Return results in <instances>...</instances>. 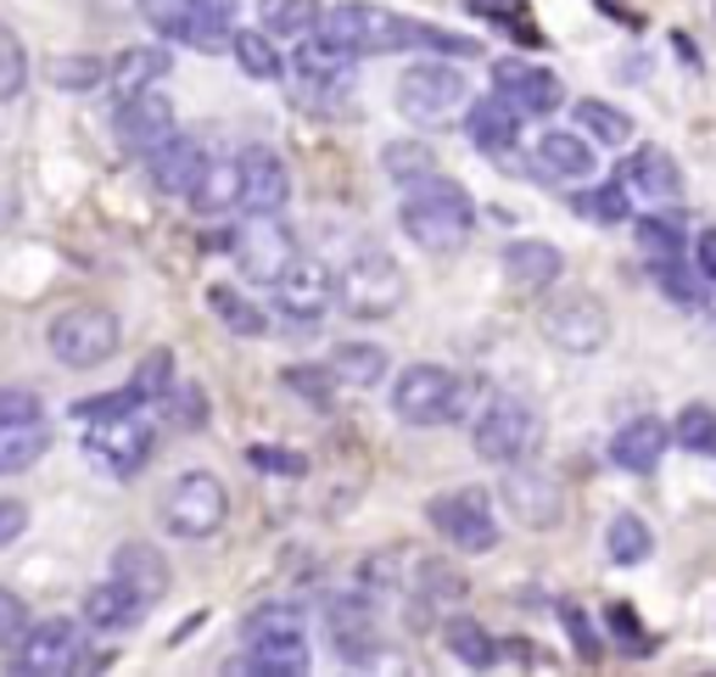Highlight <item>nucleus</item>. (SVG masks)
I'll use <instances>...</instances> for the list:
<instances>
[{
  "label": "nucleus",
  "instance_id": "obj_1",
  "mask_svg": "<svg viewBox=\"0 0 716 677\" xmlns=\"http://www.w3.org/2000/svg\"><path fill=\"white\" fill-rule=\"evenodd\" d=\"M403 235L420 252H460L476 230V202L460 180L448 174H425L414 186H403V208H398Z\"/></svg>",
  "mask_w": 716,
  "mask_h": 677
},
{
  "label": "nucleus",
  "instance_id": "obj_2",
  "mask_svg": "<svg viewBox=\"0 0 716 677\" xmlns=\"http://www.w3.org/2000/svg\"><path fill=\"white\" fill-rule=\"evenodd\" d=\"M241 644H246V655L235 660V671H263V677L308 671V627H303L297 605H257L241 622Z\"/></svg>",
  "mask_w": 716,
  "mask_h": 677
},
{
  "label": "nucleus",
  "instance_id": "obj_3",
  "mask_svg": "<svg viewBox=\"0 0 716 677\" xmlns=\"http://www.w3.org/2000/svg\"><path fill=\"white\" fill-rule=\"evenodd\" d=\"M392 414L403 420V426H454V420H465L471 409V381L460 370L448 364H409L398 381H392Z\"/></svg>",
  "mask_w": 716,
  "mask_h": 677
},
{
  "label": "nucleus",
  "instance_id": "obj_4",
  "mask_svg": "<svg viewBox=\"0 0 716 677\" xmlns=\"http://www.w3.org/2000/svg\"><path fill=\"white\" fill-rule=\"evenodd\" d=\"M157 521H162V532L186 538V543H208L230 521V493H224V482L213 470H186V476H173L162 487Z\"/></svg>",
  "mask_w": 716,
  "mask_h": 677
},
{
  "label": "nucleus",
  "instance_id": "obj_5",
  "mask_svg": "<svg viewBox=\"0 0 716 677\" xmlns=\"http://www.w3.org/2000/svg\"><path fill=\"white\" fill-rule=\"evenodd\" d=\"M471 448L487 465H520L544 448V414L515 392H493L471 426Z\"/></svg>",
  "mask_w": 716,
  "mask_h": 677
},
{
  "label": "nucleus",
  "instance_id": "obj_6",
  "mask_svg": "<svg viewBox=\"0 0 716 677\" xmlns=\"http://www.w3.org/2000/svg\"><path fill=\"white\" fill-rule=\"evenodd\" d=\"M403 297H409V281H403L398 258L381 246H358L336 275V303L352 319H387L403 308Z\"/></svg>",
  "mask_w": 716,
  "mask_h": 677
},
{
  "label": "nucleus",
  "instance_id": "obj_7",
  "mask_svg": "<svg viewBox=\"0 0 716 677\" xmlns=\"http://www.w3.org/2000/svg\"><path fill=\"white\" fill-rule=\"evenodd\" d=\"M319 34H330L347 56H392L414 45V18H398L376 0H336V7H325Z\"/></svg>",
  "mask_w": 716,
  "mask_h": 677
},
{
  "label": "nucleus",
  "instance_id": "obj_8",
  "mask_svg": "<svg viewBox=\"0 0 716 677\" xmlns=\"http://www.w3.org/2000/svg\"><path fill=\"white\" fill-rule=\"evenodd\" d=\"M45 342H51V359H56V364H67V370H96V364H107V359L118 353L124 325H118L113 308L84 303V308H67V314L51 319Z\"/></svg>",
  "mask_w": 716,
  "mask_h": 677
},
{
  "label": "nucleus",
  "instance_id": "obj_9",
  "mask_svg": "<svg viewBox=\"0 0 716 677\" xmlns=\"http://www.w3.org/2000/svg\"><path fill=\"white\" fill-rule=\"evenodd\" d=\"M425 521L436 527V538L460 554H487L498 549V516H493V498L482 487H454V493H436L425 504Z\"/></svg>",
  "mask_w": 716,
  "mask_h": 677
},
{
  "label": "nucleus",
  "instance_id": "obj_10",
  "mask_svg": "<svg viewBox=\"0 0 716 677\" xmlns=\"http://www.w3.org/2000/svg\"><path fill=\"white\" fill-rule=\"evenodd\" d=\"M12 671L23 677H62V671H90V622L78 616H51L34 622V633L18 644Z\"/></svg>",
  "mask_w": 716,
  "mask_h": 677
},
{
  "label": "nucleus",
  "instance_id": "obj_11",
  "mask_svg": "<svg viewBox=\"0 0 716 677\" xmlns=\"http://www.w3.org/2000/svg\"><path fill=\"white\" fill-rule=\"evenodd\" d=\"M465 96H471V84H465V73H460L454 62H414V67L398 78V107H403V118L420 124V129L448 124V118L465 107Z\"/></svg>",
  "mask_w": 716,
  "mask_h": 677
},
{
  "label": "nucleus",
  "instance_id": "obj_12",
  "mask_svg": "<svg viewBox=\"0 0 716 677\" xmlns=\"http://www.w3.org/2000/svg\"><path fill=\"white\" fill-rule=\"evenodd\" d=\"M537 325H544V336H549L560 353H577V359H588V353H599L610 342V314H604V303L593 292H560V297H549L544 314H537Z\"/></svg>",
  "mask_w": 716,
  "mask_h": 677
},
{
  "label": "nucleus",
  "instance_id": "obj_13",
  "mask_svg": "<svg viewBox=\"0 0 716 677\" xmlns=\"http://www.w3.org/2000/svg\"><path fill=\"white\" fill-rule=\"evenodd\" d=\"M498 498H504V510H509L520 527H531V532H549V527H560V516H566V493H560V482H555L549 470H537L531 459L504 465Z\"/></svg>",
  "mask_w": 716,
  "mask_h": 677
},
{
  "label": "nucleus",
  "instance_id": "obj_14",
  "mask_svg": "<svg viewBox=\"0 0 716 677\" xmlns=\"http://www.w3.org/2000/svg\"><path fill=\"white\" fill-rule=\"evenodd\" d=\"M230 246H235L241 275L257 281V286H275V281L286 275V264L297 258V246H292L281 213H246V224L230 235Z\"/></svg>",
  "mask_w": 716,
  "mask_h": 677
},
{
  "label": "nucleus",
  "instance_id": "obj_15",
  "mask_svg": "<svg viewBox=\"0 0 716 677\" xmlns=\"http://www.w3.org/2000/svg\"><path fill=\"white\" fill-rule=\"evenodd\" d=\"M157 448V426L140 414H118V420H90V432H84V454L90 459H102L113 476H135Z\"/></svg>",
  "mask_w": 716,
  "mask_h": 677
},
{
  "label": "nucleus",
  "instance_id": "obj_16",
  "mask_svg": "<svg viewBox=\"0 0 716 677\" xmlns=\"http://www.w3.org/2000/svg\"><path fill=\"white\" fill-rule=\"evenodd\" d=\"M325 633L330 649L341 655V666H370L381 655V627H376V605L365 594H336L325 605Z\"/></svg>",
  "mask_w": 716,
  "mask_h": 677
},
{
  "label": "nucleus",
  "instance_id": "obj_17",
  "mask_svg": "<svg viewBox=\"0 0 716 677\" xmlns=\"http://www.w3.org/2000/svg\"><path fill=\"white\" fill-rule=\"evenodd\" d=\"M330 303H336V275H330V264L297 252V258L286 264V275L275 281V308H281L286 319L314 325V319H325Z\"/></svg>",
  "mask_w": 716,
  "mask_h": 677
},
{
  "label": "nucleus",
  "instance_id": "obj_18",
  "mask_svg": "<svg viewBox=\"0 0 716 677\" xmlns=\"http://www.w3.org/2000/svg\"><path fill=\"white\" fill-rule=\"evenodd\" d=\"M118 140L129 146V151H140V157H151V151H162L173 135H179V124H173V102L157 91H135V96H118Z\"/></svg>",
  "mask_w": 716,
  "mask_h": 677
},
{
  "label": "nucleus",
  "instance_id": "obj_19",
  "mask_svg": "<svg viewBox=\"0 0 716 677\" xmlns=\"http://www.w3.org/2000/svg\"><path fill=\"white\" fill-rule=\"evenodd\" d=\"M241 168V213H281L286 197H292V168L281 151H268V146H246L235 157Z\"/></svg>",
  "mask_w": 716,
  "mask_h": 677
},
{
  "label": "nucleus",
  "instance_id": "obj_20",
  "mask_svg": "<svg viewBox=\"0 0 716 677\" xmlns=\"http://www.w3.org/2000/svg\"><path fill=\"white\" fill-rule=\"evenodd\" d=\"M493 91L504 96V102H515L526 118H549L555 107H560V78L549 73V67H537V62H520V56H504V62H493Z\"/></svg>",
  "mask_w": 716,
  "mask_h": 677
},
{
  "label": "nucleus",
  "instance_id": "obj_21",
  "mask_svg": "<svg viewBox=\"0 0 716 677\" xmlns=\"http://www.w3.org/2000/svg\"><path fill=\"white\" fill-rule=\"evenodd\" d=\"M672 443H677V437H672V426H666V420H655V414H639V420H626V426L610 437V459H615L626 476H655Z\"/></svg>",
  "mask_w": 716,
  "mask_h": 677
},
{
  "label": "nucleus",
  "instance_id": "obj_22",
  "mask_svg": "<svg viewBox=\"0 0 716 677\" xmlns=\"http://www.w3.org/2000/svg\"><path fill=\"white\" fill-rule=\"evenodd\" d=\"M146 168H151V186L162 191V197H197V186H202V174H208V151L197 146V140H186V135H173L162 151H151L146 157Z\"/></svg>",
  "mask_w": 716,
  "mask_h": 677
},
{
  "label": "nucleus",
  "instance_id": "obj_23",
  "mask_svg": "<svg viewBox=\"0 0 716 677\" xmlns=\"http://www.w3.org/2000/svg\"><path fill=\"white\" fill-rule=\"evenodd\" d=\"M520 118H526V113L493 91V96L471 102L465 135H471V146H476V151H487V157H509V151L520 146Z\"/></svg>",
  "mask_w": 716,
  "mask_h": 677
},
{
  "label": "nucleus",
  "instance_id": "obj_24",
  "mask_svg": "<svg viewBox=\"0 0 716 677\" xmlns=\"http://www.w3.org/2000/svg\"><path fill=\"white\" fill-rule=\"evenodd\" d=\"M621 180H626V191H639L644 202H683V168L661 146H639L633 157H626Z\"/></svg>",
  "mask_w": 716,
  "mask_h": 677
},
{
  "label": "nucleus",
  "instance_id": "obj_25",
  "mask_svg": "<svg viewBox=\"0 0 716 677\" xmlns=\"http://www.w3.org/2000/svg\"><path fill=\"white\" fill-rule=\"evenodd\" d=\"M537 162H544V174L560 180V186H582V180H593V168H599L593 140L577 135V129H549L544 140H537Z\"/></svg>",
  "mask_w": 716,
  "mask_h": 677
},
{
  "label": "nucleus",
  "instance_id": "obj_26",
  "mask_svg": "<svg viewBox=\"0 0 716 677\" xmlns=\"http://www.w3.org/2000/svg\"><path fill=\"white\" fill-rule=\"evenodd\" d=\"M146 600L135 594V588H124L118 576H107V582H96L84 594V622L90 627H102V633H129V627H140L146 622Z\"/></svg>",
  "mask_w": 716,
  "mask_h": 677
},
{
  "label": "nucleus",
  "instance_id": "obj_27",
  "mask_svg": "<svg viewBox=\"0 0 716 677\" xmlns=\"http://www.w3.org/2000/svg\"><path fill=\"white\" fill-rule=\"evenodd\" d=\"M113 576L124 588H135L146 605H157L168 594V560L157 554V543H140V538H129V543L113 549Z\"/></svg>",
  "mask_w": 716,
  "mask_h": 677
},
{
  "label": "nucleus",
  "instance_id": "obj_28",
  "mask_svg": "<svg viewBox=\"0 0 716 677\" xmlns=\"http://www.w3.org/2000/svg\"><path fill=\"white\" fill-rule=\"evenodd\" d=\"M560 246L555 241H509L504 246V275L520 286V292H549L560 281Z\"/></svg>",
  "mask_w": 716,
  "mask_h": 677
},
{
  "label": "nucleus",
  "instance_id": "obj_29",
  "mask_svg": "<svg viewBox=\"0 0 716 677\" xmlns=\"http://www.w3.org/2000/svg\"><path fill=\"white\" fill-rule=\"evenodd\" d=\"M442 644H448V655H454L460 666H471V671H493L498 666V638L476 616H448L442 622Z\"/></svg>",
  "mask_w": 716,
  "mask_h": 677
},
{
  "label": "nucleus",
  "instance_id": "obj_30",
  "mask_svg": "<svg viewBox=\"0 0 716 677\" xmlns=\"http://www.w3.org/2000/svg\"><path fill=\"white\" fill-rule=\"evenodd\" d=\"M51 448V432H45V420H0V476H12V470H29L34 459H45Z\"/></svg>",
  "mask_w": 716,
  "mask_h": 677
},
{
  "label": "nucleus",
  "instance_id": "obj_31",
  "mask_svg": "<svg viewBox=\"0 0 716 677\" xmlns=\"http://www.w3.org/2000/svg\"><path fill=\"white\" fill-rule=\"evenodd\" d=\"M173 73V56L162 45H129L118 62H113V91L118 96H135V91H151Z\"/></svg>",
  "mask_w": 716,
  "mask_h": 677
},
{
  "label": "nucleus",
  "instance_id": "obj_32",
  "mask_svg": "<svg viewBox=\"0 0 716 677\" xmlns=\"http://www.w3.org/2000/svg\"><path fill=\"white\" fill-rule=\"evenodd\" d=\"M257 23L281 40H308V34H319L325 7L319 0H257Z\"/></svg>",
  "mask_w": 716,
  "mask_h": 677
},
{
  "label": "nucleus",
  "instance_id": "obj_33",
  "mask_svg": "<svg viewBox=\"0 0 716 677\" xmlns=\"http://www.w3.org/2000/svg\"><path fill=\"white\" fill-rule=\"evenodd\" d=\"M230 56H235V67H241L246 78H257V84H275L281 67H286L263 23H257V29H235V34H230Z\"/></svg>",
  "mask_w": 716,
  "mask_h": 677
},
{
  "label": "nucleus",
  "instance_id": "obj_34",
  "mask_svg": "<svg viewBox=\"0 0 716 677\" xmlns=\"http://www.w3.org/2000/svg\"><path fill=\"white\" fill-rule=\"evenodd\" d=\"M325 364L336 370L341 387H381L387 381V353L376 342H341Z\"/></svg>",
  "mask_w": 716,
  "mask_h": 677
},
{
  "label": "nucleus",
  "instance_id": "obj_35",
  "mask_svg": "<svg viewBox=\"0 0 716 677\" xmlns=\"http://www.w3.org/2000/svg\"><path fill=\"white\" fill-rule=\"evenodd\" d=\"M460 594H465L460 571H448L442 560H414V611H425V622L431 611H448Z\"/></svg>",
  "mask_w": 716,
  "mask_h": 677
},
{
  "label": "nucleus",
  "instance_id": "obj_36",
  "mask_svg": "<svg viewBox=\"0 0 716 677\" xmlns=\"http://www.w3.org/2000/svg\"><path fill=\"white\" fill-rule=\"evenodd\" d=\"M191 208L197 213H208V219H219V213H230V208H241V168L235 162H208V174H202V186H197V197H191Z\"/></svg>",
  "mask_w": 716,
  "mask_h": 677
},
{
  "label": "nucleus",
  "instance_id": "obj_37",
  "mask_svg": "<svg viewBox=\"0 0 716 677\" xmlns=\"http://www.w3.org/2000/svg\"><path fill=\"white\" fill-rule=\"evenodd\" d=\"M639 246H644V264H683V258H694L683 224L677 219H655V213L639 219Z\"/></svg>",
  "mask_w": 716,
  "mask_h": 677
},
{
  "label": "nucleus",
  "instance_id": "obj_38",
  "mask_svg": "<svg viewBox=\"0 0 716 677\" xmlns=\"http://www.w3.org/2000/svg\"><path fill=\"white\" fill-rule=\"evenodd\" d=\"M577 118H582V135L599 140L604 151H615V146L633 140V118H626L621 107H610V102H599V96H582V102H577Z\"/></svg>",
  "mask_w": 716,
  "mask_h": 677
},
{
  "label": "nucleus",
  "instance_id": "obj_39",
  "mask_svg": "<svg viewBox=\"0 0 716 677\" xmlns=\"http://www.w3.org/2000/svg\"><path fill=\"white\" fill-rule=\"evenodd\" d=\"M347 62H352V56H347V51H341L330 34H314V40H303V45H297V56H292V67H297L308 84H336V78L347 73Z\"/></svg>",
  "mask_w": 716,
  "mask_h": 677
},
{
  "label": "nucleus",
  "instance_id": "obj_40",
  "mask_svg": "<svg viewBox=\"0 0 716 677\" xmlns=\"http://www.w3.org/2000/svg\"><path fill=\"white\" fill-rule=\"evenodd\" d=\"M208 308H213V319H219L224 330H235V336H263V330H268L263 308H257L252 297H241L235 286H213V292H208Z\"/></svg>",
  "mask_w": 716,
  "mask_h": 677
},
{
  "label": "nucleus",
  "instance_id": "obj_41",
  "mask_svg": "<svg viewBox=\"0 0 716 677\" xmlns=\"http://www.w3.org/2000/svg\"><path fill=\"white\" fill-rule=\"evenodd\" d=\"M381 168H387V180L414 186V180L436 174V151H431L425 140H387V146H381Z\"/></svg>",
  "mask_w": 716,
  "mask_h": 677
},
{
  "label": "nucleus",
  "instance_id": "obj_42",
  "mask_svg": "<svg viewBox=\"0 0 716 677\" xmlns=\"http://www.w3.org/2000/svg\"><path fill=\"white\" fill-rule=\"evenodd\" d=\"M650 549H655V538H650V527H644L639 516H615V521H610V532H604L610 565H644Z\"/></svg>",
  "mask_w": 716,
  "mask_h": 677
},
{
  "label": "nucleus",
  "instance_id": "obj_43",
  "mask_svg": "<svg viewBox=\"0 0 716 677\" xmlns=\"http://www.w3.org/2000/svg\"><path fill=\"white\" fill-rule=\"evenodd\" d=\"M281 387H286L292 398L314 403V409H330L341 381H336V370H330V364H286V370H281Z\"/></svg>",
  "mask_w": 716,
  "mask_h": 677
},
{
  "label": "nucleus",
  "instance_id": "obj_44",
  "mask_svg": "<svg viewBox=\"0 0 716 677\" xmlns=\"http://www.w3.org/2000/svg\"><path fill=\"white\" fill-rule=\"evenodd\" d=\"M140 18H146L162 40L197 45V12H191V0H140Z\"/></svg>",
  "mask_w": 716,
  "mask_h": 677
},
{
  "label": "nucleus",
  "instance_id": "obj_45",
  "mask_svg": "<svg viewBox=\"0 0 716 677\" xmlns=\"http://www.w3.org/2000/svg\"><path fill=\"white\" fill-rule=\"evenodd\" d=\"M191 12H197V51H224L241 0H191Z\"/></svg>",
  "mask_w": 716,
  "mask_h": 677
},
{
  "label": "nucleus",
  "instance_id": "obj_46",
  "mask_svg": "<svg viewBox=\"0 0 716 677\" xmlns=\"http://www.w3.org/2000/svg\"><path fill=\"white\" fill-rule=\"evenodd\" d=\"M45 78L56 91H102V84H113V67L96 62V56H56L45 67Z\"/></svg>",
  "mask_w": 716,
  "mask_h": 677
},
{
  "label": "nucleus",
  "instance_id": "obj_47",
  "mask_svg": "<svg viewBox=\"0 0 716 677\" xmlns=\"http://www.w3.org/2000/svg\"><path fill=\"white\" fill-rule=\"evenodd\" d=\"M672 437L688 454H716V409L710 403H683L677 420H672Z\"/></svg>",
  "mask_w": 716,
  "mask_h": 677
},
{
  "label": "nucleus",
  "instance_id": "obj_48",
  "mask_svg": "<svg viewBox=\"0 0 716 677\" xmlns=\"http://www.w3.org/2000/svg\"><path fill=\"white\" fill-rule=\"evenodd\" d=\"M29 91V51L18 40V29L0 23V102H18Z\"/></svg>",
  "mask_w": 716,
  "mask_h": 677
},
{
  "label": "nucleus",
  "instance_id": "obj_49",
  "mask_svg": "<svg viewBox=\"0 0 716 677\" xmlns=\"http://www.w3.org/2000/svg\"><path fill=\"white\" fill-rule=\"evenodd\" d=\"M688 264H694V258H683V264H650V281H655L677 308H705V303H710V297H705V281H694Z\"/></svg>",
  "mask_w": 716,
  "mask_h": 677
},
{
  "label": "nucleus",
  "instance_id": "obj_50",
  "mask_svg": "<svg viewBox=\"0 0 716 677\" xmlns=\"http://www.w3.org/2000/svg\"><path fill=\"white\" fill-rule=\"evenodd\" d=\"M577 213L593 219V224H626L633 219V208H626V180L621 186H593L577 197Z\"/></svg>",
  "mask_w": 716,
  "mask_h": 677
},
{
  "label": "nucleus",
  "instance_id": "obj_51",
  "mask_svg": "<svg viewBox=\"0 0 716 677\" xmlns=\"http://www.w3.org/2000/svg\"><path fill=\"white\" fill-rule=\"evenodd\" d=\"M129 387L140 392V403H162V398H168V387H173V353H168V348L146 353V359L135 364Z\"/></svg>",
  "mask_w": 716,
  "mask_h": 677
},
{
  "label": "nucleus",
  "instance_id": "obj_52",
  "mask_svg": "<svg viewBox=\"0 0 716 677\" xmlns=\"http://www.w3.org/2000/svg\"><path fill=\"white\" fill-rule=\"evenodd\" d=\"M162 409H168V420H179L186 432H202V426H208V398H202L197 381H173L168 398H162Z\"/></svg>",
  "mask_w": 716,
  "mask_h": 677
},
{
  "label": "nucleus",
  "instance_id": "obj_53",
  "mask_svg": "<svg viewBox=\"0 0 716 677\" xmlns=\"http://www.w3.org/2000/svg\"><path fill=\"white\" fill-rule=\"evenodd\" d=\"M246 465H252L257 476H286V482H297V476H308V459H303L297 448H268V443H257V448H246Z\"/></svg>",
  "mask_w": 716,
  "mask_h": 677
},
{
  "label": "nucleus",
  "instance_id": "obj_54",
  "mask_svg": "<svg viewBox=\"0 0 716 677\" xmlns=\"http://www.w3.org/2000/svg\"><path fill=\"white\" fill-rule=\"evenodd\" d=\"M29 633H34V611L23 605V594L0 588V649H18Z\"/></svg>",
  "mask_w": 716,
  "mask_h": 677
},
{
  "label": "nucleus",
  "instance_id": "obj_55",
  "mask_svg": "<svg viewBox=\"0 0 716 677\" xmlns=\"http://www.w3.org/2000/svg\"><path fill=\"white\" fill-rule=\"evenodd\" d=\"M135 409H140V392H135L129 381H124L118 392H102V398H78V403H73V414H78V420H118V414H135Z\"/></svg>",
  "mask_w": 716,
  "mask_h": 677
},
{
  "label": "nucleus",
  "instance_id": "obj_56",
  "mask_svg": "<svg viewBox=\"0 0 716 677\" xmlns=\"http://www.w3.org/2000/svg\"><path fill=\"white\" fill-rule=\"evenodd\" d=\"M560 627H566V638H571V649L593 666V660H604V644H599V633H593V622H588V611L582 605H560Z\"/></svg>",
  "mask_w": 716,
  "mask_h": 677
},
{
  "label": "nucleus",
  "instance_id": "obj_57",
  "mask_svg": "<svg viewBox=\"0 0 716 677\" xmlns=\"http://www.w3.org/2000/svg\"><path fill=\"white\" fill-rule=\"evenodd\" d=\"M414 45H425V51H436V56H476V51H482L476 40L448 34V29H436V23H414Z\"/></svg>",
  "mask_w": 716,
  "mask_h": 677
},
{
  "label": "nucleus",
  "instance_id": "obj_58",
  "mask_svg": "<svg viewBox=\"0 0 716 677\" xmlns=\"http://www.w3.org/2000/svg\"><path fill=\"white\" fill-rule=\"evenodd\" d=\"M604 622H610V633H615V638H621L626 649H633V655H644V649H650V638H644L639 616L626 611V605H610V611H604Z\"/></svg>",
  "mask_w": 716,
  "mask_h": 677
},
{
  "label": "nucleus",
  "instance_id": "obj_59",
  "mask_svg": "<svg viewBox=\"0 0 716 677\" xmlns=\"http://www.w3.org/2000/svg\"><path fill=\"white\" fill-rule=\"evenodd\" d=\"M23 532H29V504H18V498H0V549L18 543Z\"/></svg>",
  "mask_w": 716,
  "mask_h": 677
},
{
  "label": "nucleus",
  "instance_id": "obj_60",
  "mask_svg": "<svg viewBox=\"0 0 716 677\" xmlns=\"http://www.w3.org/2000/svg\"><path fill=\"white\" fill-rule=\"evenodd\" d=\"M40 414V398L23 392V387H0V420H34Z\"/></svg>",
  "mask_w": 716,
  "mask_h": 677
},
{
  "label": "nucleus",
  "instance_id": "obj_61",
  "mask_svg": "<svg viewBox=\"0 0 716 677\" xmlns=\"http://www.w3.org/2000/svg\"><path fill=\"white\" fill-rule=\"evenodd\" d=\"M471 12H476V18H504V23L515 29V23L526 18V0H471Z\"/></svg>",
  "mask_w": 716,
  "mask_h": 677
},
{
  "label": "nucleus",
  "instance_id": "obj_62",
  "mask_svg": "<svg viewBox=\"0 0 716 677\" xmlns=\"http://www.w3.org/2000/svg\"><path fill=\"white\" fill-rule=\"evenodd\" d=\"M694 264H699L705 281H716V224H705V230L694 235Z\"/></svg>",
  "mask_w": 716,
  "mask_h": 677
},
{
  "label": "nucleus",
  "instance_id": "obj_63",
  "mask_svg": "<svg viewBox=\"0 0 716 677\" xmlns=\"http://www.w3.org/2000/svg\"><path fill=\"white\" fill-rule=\"evenodd\" d=\"M599 7H604V12H615V18L626 23V29H639V12H633V7H626V0H599Z\"/></svg>",
  "mask_w": 716,
  "mask_h": 677
}]
</instances>
